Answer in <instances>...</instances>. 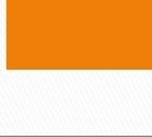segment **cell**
Returning <instances> with one entry per match:
<instances>
[]
</instances>
